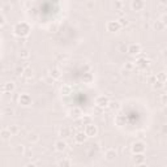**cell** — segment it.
Wrapping results in <instances>:
<instances>
[{
	"label": "cell",
	"instance_id": "obj_30",
	"mask_svg": "<svg viewBox=\"0 0 167 167\" xmlns=\"http://www.w3.org/2000/svg\"><path fill=\"white\" fill-rule=\"evenodd\" d=\"M117 51L121 52V54H127L128 52V46L125 43H120L119 46H117Z\"/></svg>",
	"mask_w": 167,
	"mask_h": 167
},
{
	"label": "cell",
	"instance_id": "obj_33",
	"mask_svg": "<svg viewBox=\"0 0 167 167\" xmlns=\"http://www.w3.org/2000/svg\"><path fill=\"white\" fill-rule=\"evenodd\" d=\"M81 121H82V124H84V125L90 124V123H91V116H90V115H82Z\"/></svg>",
	"mask_w": 167,
	"mask_h": 167
},
{
	"label": "cell",
	"instance_id": "obj_15",
	"mask_svg": "<svg viewBox=\"0 0 167 167\" xmlns=\"http://www.w3.org/2000/svg\"><path fill=\"white\" fill-rule=\"evenodd\" d=\"M12 132H11V129L9 128H3L2 131H0V137H2V140L3 141H8V140H11V137H12Z\"/></svg>",
	"mask_w": 167,
	"mask_h": 167
},
{
	"label": "cell",
	"instance_id": "obj_7",
	"mask_svg": "<svg viewBox=\"0 0 167 167\" xmlns=\"http://www.w3.org/2000/svg\"><path fill=\"white\" fill-rule=\"evenodd\" d=\"M18 103H20L21 106H24V107L30 106V104L33 103L32 95L28 94V93H22V94H20V97H18Z\"/></svg>",
	"mask_w": 167,
	"mask_h": 167
},
{
	"label": "cell",
	"instance_id": "obj_4",
	"mask_svg": "<svg viewBox=\"0 0 167 167\" xmlns=\"http://www.w3.org/2000/svg\"><path fill=\"white\" fill-rule=\"evenodd\" d=\"M134 65H136V68H138V69L144 71V69H146V68L150 65V60L146 59L145 56H140V58L136 59Z\"/></svg>",
	"mask_w": 167,
	"mask_h": 167
},
{
	"label": "cell",
	"instance_id": "obj_17",
	"mask_svg": "<svg viewBox=\"0 0 167 167\" xmlns=\"http://www.w3.org/2000/svg\"><path fill=\"white\" fill-rule=\"evenodd\" d=\"M60 94L63 97H69L72 94V86L71 85H63L60 88Z\"/></svg>",
	"mask_w": 167,
	"mask_h": 167
},
{
	"label": "cell",
	"instance_id": "obj_8",
	"mask_svg": "<svg viewBox=\"0 0 167 167\" xmlns=\"http://www.w3.org/2000/svg\"><path fill=\"white\" fill-rule=\"evenodd\" d=\"M82 115H84V112H82V110L80 108V107H72L69 111H68V116L71 117V119H73V120H78V119H81L82 117Z\"/></svg>",
	"mask_w": 167,
	"mask_h": 167
},
{
	"label": "cell",
	"instance_id": "obj_31",
	"mask_svg": "<svg viewBox=\"0 0 167 167\" xmlns=\"http://www.w3.org/2000/svg\"><path fill=\"white\" fill-rule=\"evenodd\" d=\"M9 129H11V132H12V134H18V133H20V127H18L17 124H12L11 127H8Z\"/></svg>",
	"mask_w": 167,
	"mask_h": 167
},
{
	"label": "cell",
	"instance_id": "obj_36",
	"mask_svg": "<svg viewBox=\"0 0 167 167\" xmlns=\"http://www.w3.org/2000/svg\"><path fill=\"white\" fill-rule=\"evenodd\" d=\"M160 103L165 104V106H167V93H163V94H160Z\"/></svg>",
	"mask_w": 167,
	"mask_h": 167
},
{
	"label": "cell",
	"instance_id": "obj_1",
	"mask_svg": "<svg viewBox=\"0 0 167 167\" xmlns=\"http://www.w3.org/2000/svg\"><path fill=\"white\" fill-rule=\"evenodd\" d=\"M30 30H32V28H30L28 22H25V21L17 22L13 26V34L16 37H18V38H26L30 33Z\"/></svg>",
	"mask_w": 167,
	"mask_h": 167
},
{
	"label": "cell",
	"instance_id": "obj_5",
	"mask_svg": "<svg viewBox=\"0 0 167 167\" xmlns=\"http://www.w3.org/2000/svg\"><path fill=\"white\" fill-rule=\"evenodd\" d=\"M106 29H107V32H110V33H117V32H120L123 28H121V25L119 24L117 20H112V21H108L106 24Z\"/></svg>",
	"mask_w": 167,
	"mask_h": 167
},
{
	"label": "cell",
	"instance_id": "obj_40",
	"mask_svg": "<svg viewBox=\"0 0 167 167\" xmlns=\"http://www.w3.org/2000/svg\"><path fill=\"white\" fill-rule=\"evenodd\" d=\"M136 65H134V63H128V64H125V68H127V69L128 71H131V69H133V68H134Z\"/></svg>",
	"mask_w": 167,
	"mask_h": 167
},
{
	"label": "cell",
	"instance_id": "obj_43",
	"mask_svg": "<svg viewBox=\"0 0 167 167\" xmlns=\"http://www.w3.org/2000/svg\"><path fill=\"white\" fill-rule=\"evenodd\" d=\"M121 2H124V0H121Z\"/></svg>",
	"mask_w": 167,
	"mask_h": 167
},
{
	"label": "cell",
	"instance_id": "obj_6",
	"mask_svg": "<svg viewBox=\"0 0 167 167\" xmlns=\"http://www.w3.org/2000/svg\"><path fill=\"white\" fill-rule=\"evenodd\" d=\"M85 133L88 134V137H95V136H98V127L94 124V123H90V124H86L85 128H84Z\"/></svg>",
	"mask_w": 167,
	"mask_h": 167
},
{
	"label": "cell",
	"instance_id": "obj_34",
	"mask_svg": "<svg viewBox=\"0 0 167 167\" xmlns=\"http://www.w3.org/2000/svg\"><path fill=\"white\" fill-rule=\"evenodd\" d=\"M3 114H4V115H13V114H15V110L12 108V107H4Z\"/></svg>",
	"mask_w": 167,
	"mask_h": 167
},
{
	"label": "cell",
	"instance_id": "obj_39",
	"mask_svg": "<svg viewBox=\"0 0 167 167\" xmlns=\"http://www.w3.org/2000/svg\"><path fill=\"white\" fill-rule=\"evenodd\" d=\"M160 21H162L165 25H166V28H167V13H163L162 15V17H160Z\"/></svg>",
	"mask_w": 167,
	"mask_h": 167
},
{
	"label": "cell",
	"instance_id": "obj_9",
	"mask_svg": "<svg viewBox=\"0 0 167 167\" xmlns=\"http://www.w3.org/2000/svg\"><path fill=\"white\" fill-rule=\"evenodd\" d=\"M128 55H131V56H138L141 54V46L138 43H131V45H128Z\"/></svg>",
	"mask_w": 167,
	"mask_h": 167
},
{
	"label": "cell",
	"instance_id": "obj_2",
	"mask_svg": "<svg viewBox=\"0 0 167 167\" xmlns=\"http://www.w3.org/2000/svg\"><path fill=\"white\" fill-rule=\"evenodd\" d=\"M108 103H110V99H108L107 95H98V97H95V99H94L95 107L106 108V107H108Z\"/></svg>",
	"mask_w": 167,
	"mask_h": 167
},
{
	"label": "cell",
	"instance_id": "obj_38",
	"mask_svg": "<svg viewBox=\"0 0 167 167\" xmlns=\"http://www.w3.org/2000/svg\"><path fill=\"white\" fill-rule=\"evenodd\" d=\"M72 162L71 160H68V159H63V160H60L59 162V166H71Z\"/></svg>",
	"mask_w": 167,
	"mask_h": 167
},
{
	"label": "cell",
	"instance_id": "obj_19",
	"mask_svg": "<svg viewBox=\"0 0 167 167\" xmlns=\"http://www.w3.org/2000/svg\"><path fill=\"white\" fill-rule=\"evenodd\" d=\"M26 140H28V142H30V144H37V142L39 141V136L35 132H30L26 136Z\"/></svg>",
	"mask_w": 167,
	"mask_h": 167
},
{
	"label": "cell",
	"instance_id": "obj_28",
	"mask_svg": "<svg viewBox=\"0 0 167 167\" xmlns=\"http://www.w3.org/2000/svg\"><path fill=\"white\" fill-rule=\"evenodd\" d=\"M123 7H124V2H121V0H115V4H114L115 11H123Z\"/></svg>",
	"mask_w": 167,
	"mask_h": 167
},
{
	"label": "cell",
	"instance_id": "obj_42",
	"mask_svg": "<svg viewBox=\"0 0 167 167\" xmlns=\"http://www.w3.org/2000/svg\"><path fill=\"white\" fill-rule=\"evenodd\" d=\"M158 2L162 4V5H167V0H158Z\"/></svg>",
	"mask_w": 167,
	"mask_h": 167
},
{
	"label": "cell",
	"instance_id": "obj_14",
	"mask_svg": "<svg viewBox=\"0 0 167 167\" xmlns=\"http://www.w3.org/2000/svg\"><path fill=\"white\" fill-rule=\"evenodd\" d=\"M131 7H132L133 11L140 12V11H142L145 8V2H144V0H132Z\"/></svg>",
	"mask_w": 167,
	"mask_h": 167
},
{
	"label": "cell",
	"instance_id": "obj_20",
	"mask_svg": "<svg viewBox=\"0 0 167 167\" xmlns=\"http://www.w3.org/2000/svg\"><path fill=\"white\" fill-rule=\"evenodd\" d=\"M153 28H154V30H156V32H163V30L166 29V25H165V24L160 21V20H158V21H154Z\"/></svg>",
	"mask_w": 167,
	"mask_h": 167
},
{
	"label": "cell",
	"instance_id": "obj_41",
	"mask_svg": "<svg viewBox=\"0 0 167 167\" xmlns=\"http://www.w3.org/2000/svg\"><path fill=\"white\" fill-rule=\"evenodd\" d=\"M0 22H2V26H4V24H5V16L2 15V17H0Z\"/></svg>",
	"mask_w": 167,
	"mask_h": 167
},
{
	"label": "cell",
	"instance_id": "obj_18",
	"mask_svg": "<svg viewBox=\"0 0 167 167\" xmlns=\"http://www.w3.org/2000/svg\"><path fill=\"white\" fill-rule=\"evenodd\" d=\"M15 89H16V86H15L13 82H7V84H4L3 88H2L3 93H5V94H9V93L15 91Z\"/></svg>",
	"mask_w": 167,
	"mask_h": 167
},
{
	"label": "cell",
	"instance_id": "obj_32",
	"mask_svg": "<svg viewBox=\"0 0 167 167\" xmlns=\"http://www.w3.org/2000/svg\"><path fill=\"white\" fill-rule=\"evenodd\" d=\"M117 21H119V24L121 25V28H127V26L129 25V20H128V18H125V17H120Z\"/></svg>",
	"mask_w": 167,
	"mask_h": 167
},
{
	"label": "cell",
	"instance_id": "obj_25",
	"mask_svg": "<svg viewBox=\"0 0 167 167\" xmlns=\"http://www.w3.org/2000/svg\"><path fill=\"white\" fill-rule=\"evenodd\" d=\"M18 55H20V58L21 59H29L30 58V55H32V54H30V51L28 50V48H21V50H20V52H18Z\"/></svg>",
	"mask_w": 167,
	"mask_h": 167
},
{
	"label": "cell",
	"instance_id": "obj_21",
	"mask_svg": "<svg viewBox=\"0 0 167 167\" xmlns=\"http://www.w3.org/2000/svg\"><path fill=\"white\" fill-rule=\"evenodd\" d=\"M115 124H116L117 127H123V125L125 124V116H123L121 114L116 115V116H115Z\"/></svg>",
	"mask_w": 167,
	"mask_h": 167
},
{
	"label": "cell",
	"instance_id": "obj_29",
	"mask_svg": "<svg viewBox=\"0 0 167 167\" xmlns=\"http://www.w3.org/2000/svg\"><path fill=\"white\" fill-rule=\"evenodd\" d=\"M163 85H165V82L158 81L157 78H156V81H154V84H152V86H153V89H154V90H159V89H162V88H163Z\"/></svg>",
	"mask_w": 167,
	"mask_h": 167
},
{
	"label": "cell",
	"instance_id": "obj_23",
	"mask_svg": "<svg viewBox=\"0 0 167 167\" xmlns=\"http://www.w3.org/2000/svg\"><path fill=\"white\" fill-rule=\"evenodd\" d=\"M22 76L25 77L26 80H30L33 76H34V72H33V69L30 67H26V68H24V73H22Z\"/></svg>",
	"mask_w": 167,
	"mask_h": 167
},
{
	"label": "cell",
	"instance_id": "obj_37",
	"mask_svg": "<svg viewBox=\"0 0 167 167\" xmlns=\"http://www.w3.org/2000/svg\"><path fill=\"white\" fill-rule=\"evenodd\" d=\"M16 152L18 154H24V153H25V146H24V145H17L16 146Z\"/></svg>",
	"mask_w": 167,
	"mask_h": 167
},
{
	"label": "cell",
	"instance_id": "obj_12",
	"mask_svg": "<svg viewBox=\"0 0 167 167\" xmlns=\"http://www.w3.org/2000/svg\"><path fill=\"white\" fill-rule=\"evenodd\" d=\"M54 146H55V150H56V152L63 153V152L67 150V146H68V145H67V142L64 141V138H60V140H58V141H55Z\"/></svg>",
	"mask_w": 167,
	"mask_h": 167
},
{
	"label": "cell",
	"instance_id": "obj_11",
	"mask_svg": "<svg viewBox=\"0 0 167 167\" xmlns=\"http://www.w3.org/2000/svg\"><path fill=\"white\" fill-rule=\"evenodd\" d=\"M73 138H75L76 144H84V142L86 141V138H88V134L85 133V131H78V132L75 133Z\"/></svg>",
	"mask_w": 167,
	"mask_h": 167
},
{
	"label": "cell",
	"instance_id": "obj_3",
	"mask_svg": "<svg viewBox=\"0 0 167 167\" xmlns=\"http://www.w3.org/2000/svg\"><path fill=\"white\" fill-rule=\"evenodd\" d=\"M145 149H146V144L144 141H136L132 144L131 146V150L133 154H138V153H145Z\"/></svg>",
	"mask_w": 167,
	"mask_h": 167
},
{
	"label": "cell",
	"instance_id": "obj_22",
	"mask_svg": "<svg viewBox=\"0 0 167 167\" xmlns=\"http://www.w3.org/2000/svg\"><path fill=\"white\" fill-rule=\"evenodd\" d=\"M60 76H61V72H60L59 68H52V69L50 71V77L52 80H58V78H60Z\"/></svg>",
	"mask_w": 167,
	"mask_h": 167
},
{
	"label": "cell",
	"instance_id": "obj_26",
	"mask_svg": "<svg viewBox=\"0 0 167 167\" xmlns=\"http://www.w3.org/2000/svg\"><path fill=\"white\" fill-rule=\"evenodd\" d=\"M85 8L88 11H93L95 8V0H86L85 2Z\"/></svg>",
	"mask_w": 167,
	"mask_h": 167
},
{
	"label": "cell",
	"instance_id": "obj_13",
	"mask_svg": "<svg viewBox=\"0 0 167 167\" xmlns=\"http://www.w3.org/2000/svg\"><path fill=\"white\" fill-rule=\"evenodd\" d=\"M104 158H106L108 162H112V160H115L117 158V152L115 149H112V147H110V149L104 152Z\"/></svg>",
	"mask_w": 167,
	"mask_h": 167
},
{
	"label": "cell",
	"instance_id": "obj_24",
	"mask_svg": "<svg viewBox=\"0 0 167 167\" xmlns=\"http://www.w3.org/2000/svg\"><path fill=\"white\" fill-rule=\"evenodd\" d=\"M94 82V76L91 73H85L84 75V84H88V85H91Z\"/></svg>",
	"mask_w": 167,
	"mask_h": 167
},
{
	"label": "cell",
	"instance_id": "obj_27",
	"mask_svg": "<svg viewBox=\"0 0 167 167\" xmlns=\"http://www.w3.org/2000/svg\"><path fill=\"white\" fill-rule=\"evenodd\" d=\"M156 78L158 80V81H160V82H167V75H166L165 72H159V73H157Z\"/></svg>",
	"mask_w": 167,
	"mask_h": 167
},
{
	"label": "cell",
	"instance_id": "obj_16",
	"mask_svg": "<svg viewBox=\"0 0 167 167\" xmlns=\"http://www.w3.org/2000/svg\"><path fill=\"white\" fill-rule=\"evenodd\" d=\"M59 136H60V138H68L71 136V128L67 125H63L59 131Z\"/></svg>",
	"mask_w": 167,
	"mask_h": 167
},
{
	"label": "cell",
	"instance_id": "obj_10",
	"mask_svg": "<svg viewBox=\"0 0 167 167\" xmlns=\"http://www.w3.org/2000/svg\"><path fill=\"white\" fill-rule=\"evenodd\" d=\"M145 156H144V153H138V154H133V157H132V163L136 165V166H141V165H144L145 163Z\"/></svg>",
	"mask_w": 167,
	"mask_h": 167
},
{
	"label": "cell",
	"instance_id": "obj_35",
	"mask_svg": "<svg viewBox=\"0 0 167 167\" xmlns=\"http://www.w3.org/2000/svg\"><path fill=\"white\" fill-rule=\"evenodd\" d=\"M108 108H110V110H117V108H119V102H111V101H110Z\"/></svg>",
	"mask_w": 167,
	"mask_h": 167
}]
</instances>
